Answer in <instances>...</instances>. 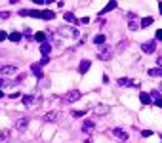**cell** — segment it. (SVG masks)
<instances>
[{"label": "cell", "instance_id": "cell-23", "mask_svg": "<svg viewBox=\"0 0 162 143\" xmlns=\"http://www.w3.org/2000/svg\"><path fill=\"white\" fill-rule=\"evenodd\" d=\"M32 101H34V97H32V96H25V97H23V105H25V107H31Z\"/></svg>", "mask_w": 162, "mask_h": 143}, {"label": "cell", "instance_id": "cell-18", "mask_svg": "<svg viewBox=\"0 0 162 143\" xmlns=\"http://www.w3.org/2000/svg\"><path fill=\"white\" fill-rule=\"evenodd\" d=\"M120 86H137V80H126V78H120L118 80Z\"/></svg>", "mask_w": 162, "mask_h": 143}, {"label": "cell", "instance_id": "cell-34", "mask_svg": "<svg viewBox=\"0 0 162 143\" xmlns=\"http://www.w3.org/2000/svg\"><path fill=\"white\" fill-rule=\"evenodd\" d=\"M8 84V80H4V78H0V88H2V86H6Z\"/></svg>", "mask_w": 162, "mask_h": 143}, {"label": "cell", "instance_id": "cell-9", "mask_svg": "<svg viewBox=\"0 0 162 143\" xmlns=\"http://www.w3.org/2000/svg\"><path fill=\"white\" fill-rule=\"evenodd\" d=\"M54 17H55V14L52 10H44L42 14H40V19H46V21H52Z\"/></svg>", "mask_w": 162, "mask_h": 143}, {"label": "cell", "instance_id": "cell-8", "mask_svg": "<svg viewBox=\"0 0 162 143\" xmlns=\"http://www.w3.org/2000/svg\"><path fill=\"white\" fill-rule=\"evenodd\" d=\"M141 50H143L145 54H153V52H155V42H153V40H149V42H145L143 46H141Z\"/></svg>", "mask_w": 162, "mask_h": 143}, {"label": "cell", "instance_id": "cell-13", "mask_svg": "<svg viewBox=\"0 0 162 143\" xmlns=\"http://www.w3.org/2000/svg\"><path fill=\"white\" fill-rule=\"evenodd\" d=\"M139 99H141V103H143V105H149V103H151V96H149V93L147 92H141L139 93Z\"/></svg>", "mask_w": 162, "mask_h": 143}, {"label": "cell", "instance_id": "cell-7", "mask_svg": "<svg viewBox=\"0 0 162 143\" xmlns=\"http://www.w3.org/2000/svg\"><path fill=\"white\" fill-rule=\"evenodd\" d=\"M27 126H29V118H25V116H23V118H19V120L15 122V128H17L19 132H23V130H25Z\"/></svg>", "mask_w": 162, "mask_h": 143}, {"label": "cell", "instance_id": "cell-11", "mask_svg": "<svg viewBox=\"0 0 162 143\" xmlns=\"http://www.w3.org/2000/svg\"><path fill=\"white\" fill-rule=\"evenodd\" d=\"M94 128H95V124L92 120H84L82 122V132H92Z\"/></svg>", "mask_w": 162, "mask_h": 143}, {"label": "cell", "instance_id": "cell-24", "mask_svg": "<svg viewBox=\"0 0 162 143\" xmlns=\"http://www.w3.org/2000/svg\"><path fill=\"white\" fill-rule=\"evenodd\" d=\"M65 21H69V23H78V19H76L72 14H65Z\"/></svg>", "mask_w": 162, "mask_h": 143}, {"label": "cell", "instance_id": "cell-14", "mask_svg": "<svg viewBox=\"0 0 162 143\" xmlns=\"http://www.w3.org/2000/svg\"><path fill=\"white\" fill-rule=\"evenodd\" d=\"M128 21H130V29L137 31V23H135V14H128Z\"/></svg>", "mask_w": 162, "mask_h": 143}, {"label": "cell", "instance_id": "cell-36", "mask_svg": "<svg viewBox=\"0 0 162 143\" xmlns=\"http://www.w3.org/2000/svg\"><path fill=\"white\" fill-rule=\"evenodd\" d=\"M156 65H158V67L162 69V57H160V59H158V61H156Z\"/></svg>", "mask_w": 162, "mask_h": 143}, {"label": "cell", "instance_id": "cell-15", "mask_svg": "<svg viewBox=\"0 0 162 143\" xmlns=\"http://www.w3.org/2000/svg\"><path fill=\"white\" fill-rule=\"evenodd\" d=\"M149 76H153V78H160V76H162V69L160 67L151 69V71H149Z\"/></svg>", "mask_w": 162, "mask_h": 143}, {"label": "cell", "instance_id": "cell-32", "mask_svg": "<svg viewBox=\"0 0 162 143\" xmlns=\"http://www.w3.org/2000/svg\"><path fill=\"white\" fill-rule=\"evenodd\" d=\"M84 113H86V111H75V113H72V114H75V116H82Z\"/></svg>", "mask_w": 162, "mask_h": 143}, {"label": "cell", "instance_id": "cell-22", "mask_svg": "<svg viewBox=\"0 0 162 143\" xmlns=\"http://www.w3.org/2000/svg\"><path fill=\"white\" fill-rule=\"evenodd\" d=\"M55 118H57V113H54V111H52V113H48L46 116H44V120H46V122H54Z\"/></svg>", "mask_w": 162, "mask_h": 143}, {"label": "cell", "instance_id": "cell-10", "mask_svg": "<svg viewBox=\"0 0 162 143\" xmlns=\"http://www.w3.org/2000/svg\"><path fill=\"white\" fill-rule=\"evenodd\" d=\"M50 52H52V46L48 42H44L42 46H40V54H42V57H48V55H50Z\"/></svg>", "mask_w": 162, "mask_h": 143}, {"label": "cell", "instance_id": "cell-2", "mask_svg": "<svg viewBox=\"0 0 162 143\" xmlns=\"http://www.w3.org/2000/svg\"><path fill=\"white\" fill-rule=\"evenodd\" d=\"M80 97H82V92H78V90H72V92H69L67 96H65V101H67V103H75V101H78Z\"/></svg>", "mask_w": 162, "mask_h": 143}, {"label": "cell", "instance_id": "cell-3", "mask_svg": "<svg viewBox=\"0 0 162 143\" xmlns=\"http://www.w3.org/2000/svg\"><path fill=\"white\" fill-rule=\"evenodd\" d=\"M17 67L15 65H0V75H15Z\"/></svg>", "mask_w": 162, "mask_h": 143}, {"label": "cell", "instance_id": "cell-5", "mask_svg": "<svg viewBox=\"0 0 162 143\" xmlns=\"http://www.w3.org/2000/svg\"><path fill=\"white\" fill-rule=\"evenodd\" d=\"M109 111H111V107H109V105H105V103L97 105V107L94 109V113L97 114V116H105V114H109Z\"/></svg>", "mask_w": 162, "mask_h": 143}, {"label": "cell", "instance_id": "cell-31", "mask_svg": "<svg viewBox=\"0 0 162 143\" xmlns=\"http://www.w3.org/2000/svg\"><path fill=\"white\" fill-rule=\"evenodd\" d=\"M50 63V57H42V59H40V65H48Z\"/></svg>", "mask_w": 162, "mask_h": 143}, {"label": "cell", "instance_id": "cell-26", "mask_svg": "<svg viewBox=\"0 0 162 143\" xmlns=\"http://www.w3.org/2000/svg\"><path fill=\"white\" fill-rule=\"evenodd\" d=\"M109 55H111V52H107V50H103V52H99V59H109Z\"/></svg>", "mask_w": 162, "mask_h": 143}, {"label": "cell", "instance_id": "cell-4", "mask_svg": "<svg viewBox=\"0 0 162 143\" xmlns=\"http://www.w3.org/2000/svg\"><path fill=\"white\" fill-rule=\"evenodd\" d=\"M111 134H113L115 137H118L120 141H128V134L124 132L122 128H113V130H111Z\"/></svg>", "mask_w": 162, "mask_h": 143}, {"label": "cell", "instance_id": "cell-30", "mask_svg": "<svg viewBox=\"0 0 162 143\" xmlns=\"http://www.w3.org/2000/svg\"><path fill=\"white\" fill-rule=\"evenodd\" d=\"M0 17H2V19H8V17H10V11H0Z\"/></svg>", "mask_w": 162, "mask_h": 143}, {"label": "cell", "instance_id": "cell-21", "mask_svg": "<svg viewBox=\"0 0 162 143\" xmlns=\"http://www.w3.org/2000/svg\"><path fill=\"white\" fill-rule=\"evenodd\" d=\"M149 96H151V99H153V101H158V99H162V96H160V92H158V90H153V92L149 93Z\"/></svg>", "mask_w": 162, "mask_h": 143}, {"label": "cell", "instance_id": "cell-6", "mask_svg": "<svg viewBox=\"0 0 162 143\" xmlns=\"http://www.w3.org/2000/svg\"><path fill=\"white\" fill-rule=\"evenodd\" d=\"M90 65H92V61H88V59H82V61H80V65H78V73H80V75H84V73H88V69H90Z\"/></svg>", "mask_w": 162, "mask_h": 143}, {"label": "cell", "instance_id": "cell-1", "mask_svg": "<svg viewBox=\"0 0 162 143\" xmlns=\"http://www.w3.org/2000/svg\"><path fill=\"white\" fill-rule=\"evenodd\" d=\"M57 31H59V36H65V38H78V34H80L75 27H61Z\"/></svg>", "mask_w": 162, "mask_h": 143}, {"label": "cell", "instance_id": "cell-17", "mask_svg": "<svg viewBox=\"0 0 162 143\" xmlns=\"http://www.w3.org/2000/svg\"><path fill=\"white\" fill-rule=\"evenodd\" d=\"M8 38H10L11 42H19V40H21V32H19V31H14V32H10V34H8Z\"/></svg>", "mask_w": 162, "mask_h": 143}, {"label": "cell", "instance_id": "cell-38", "mask_svg": "<svg viewBox=\"0 0 162 143\" xmlns=\"http://www.w3.org/2000/svg\"><path fill=\"white\" fill-rule=\"evenodd\" d=\"M4 96H6V93H4V92H2V90H0V97H4Z\"/></svg>", "mask_w": 162, "mask_h": 143}, {"label": "cell", "instance_id": "cell-25", "mask_svg": "<svg viewBox=\"0 0 162 143\" xmlns=\"http://www.w3.org/2000/svg\"><path fill=\"white\" fill-rule=\"evenodd\" d=\"M44 38H46L44 32H36V34H34V40H38V42H42V44H44Z\"/></svg>", "mask_w": 162, "mask_h": 143}, {"label": "cell", "instance_id": "cell-27", "mask_svg": "<svg viewBox=\"0 0 162 143\" xmlns=\"http://www.w3.org/2000/svg\"><path fill=\"white\" fill-rule=\"evenodd\" d=\"M8 137H10V130H4V132L0 134V139H6L8 141Z\"/></svg>", "mask_w": 162, "mask_h": 143}, {"label": "cell", "instance_id": "cell-12", "mask_svg": "<svg viewBox=\"0 0 162 143\" xmlns=\"http://www.w3.org/2000/svg\"><path fill=\"white\" fill-rule=\"evenodd\" d=\"M116 6H118V4H116V2H115V0H111V2H109V4H107V6H105V8H103V10H101V15H103V14H107V11H113V10H115V8H116Z\"/></svg>", "mask_w": 162, "mask_h": 143}, {"label": "cell", "instance_id": "cell-29", "mask_svg": "<svg viewBox=\"0 0 162 143\" xmlns=\"http://www.w3.org/2000/svg\"><path fill=\"white\" fill-rule=\"evenodd\" d=\"M141 136H143V137H149V136H153V132H151V130H143V132H141Z\"/></svg>", "mask_w": 162, "mask_h": 143}, {"label": "cell", "instance_id": "cell-20", "mask_svg": "<svg viewBox=\"0 0 162 143\" xmlns=\"http://www.w3.org/2000/svg\"><path fill=\"white\" fill-rule=\"evenodd\" d=\"M149 25H153V17H143L139 21V27H149Z\"/></svg>", "mask_w": 162, "mask_h": 143}, {"label": "cell", "instance_id": "cell-37", "mask_svg": "<svg viewBox=\"0 0 162 143\" xmlns=\"http://www.w3.org/2000/svg\"><path fill=\"white\" fill-rule=\"evenodd\" d=\"M158 10H160V15H162V2H158Z\"/></svg>", "mask_w": 162, "mask_h": 143}, {"label": "cell", "instance_id": "cell-33", "mask_svg": "<svg viewBox=\"0 0 162 143\" xmlns=\"http://www.w3.org/2000/svg\"><path fill=\"white\" fill-rule=\"evenodd\" d=\"M156 40H162V31H156Z\"/></svg>", "mask_w": 162, "mask_h": 143}, {"label": "cell", "instance_id": "cell-28", "mask_svg": "<svg viewBox=\"0 0 162 143\" xmlns=\"http://www.w3.org/2000/svg\"><path fill=\"white\" fill-rule=\"evenodd\" d=\"M8 38V34H6V31H0V42H4V40Z\"/></svg>", "mask_w": 162, "mask_h": 143}, {"label": "cell", "instance_id": "cell-16", "mask_svg": "<svg viewBox=\"0 0 162 143\" xmlns=\"http://www.w3.org/2000/svg\"><path fill=\"white\" fill-rule=\"evenodd\" d=\"M105 40H107V38H105V34H95L94 36V44H95V46H103Z\"/></svg>", "mask_w": 162, "mask_h": 143}, {"label": "cell", "instance_id": "cell-19", "mask_svg": "<svg viewBox=\"0 0 162 143\" xmlns=\"http://www.w3.org/2000/svg\"><path fill=\"white\" fill-rule=\"evenodd\" d=\"M31 71L34 73V76H36V78H42V71H40V65H32V67H31Z\"/></svg>", "mask_w": 162, "mask_h": 143}, {"label": "cell", "instance_id": "cell-35", "mask_svg": "<svg viewBox=\"0 0 162 143\" xmlns=\"http://www.w3.org/2000/svg\"><path fill=\"white\" fill-rule=\"evenodd\" d=\"M155 103H156V107H160V109H162V99H158V101H155Z\"/></svg>", "mask_w": 162, "mask_h": 143}]
</instances>
